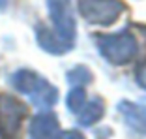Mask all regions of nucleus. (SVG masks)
Listing matches in <instances>:
<instances>
[{
  "label": "nucleus",
  "instance_id": "f257e3e1",
  "mask_svg": "<svg viewBox=\"0 0 146 139\" xmlns=\"http://www.w3.org/2000/svg\"><path fill=\"white\" fill-rule=\"evenodd\" d=\"M11 85L15 90L26 94L32 100V104L41 111H49L58 102V90L52 87L45 77L32 70H19L11 75Z\"/></svg>",
  "mask_w": 146,
  "mask_h": 139
},
{
  "label": "nucleus",
  "instance_id": "f03ea898",
  "mask_svg": "<svg viewBox=\"0 0 146 139\" xmlns=\"http://www.w3.org/2000/svg\"><path fill=\"white\" fill-rule=\"evenodd\" d=\"M101 57L112 66H124L131 62L137 55V39L131 32L122 30L116 34H101L96 38Z\"/></svg>",
  "mask_w": 146,
  "mask_h": 139
},
{
  "label": "nucleus",
  "instance_id": "7ed1b4c3",
  "mask_svg": "<svg viewBox=\"0 0 146 139\" xmlns=\"http://www.w3.org/2000/svg\"><path fill=\"white\" fill-rule=\"evenodd\" d=\"M49 17L54 26V34L62 43L73 47L75 43V34H77V25L71 11V2L69 0H47Z\"/></svg>",
  "mask_w": 146,
  "mask_h": 139
},
{
  "label": "nucleus",
  "instance_id": "20e7f679",
  "mask_svg": "<svg viewBox=\"0 0 146 139\" xmlns=\"http://www.w3.org/2000/svg\"><path fill=\"white\" fill-rule=\"evenodd\" d=\"M81 15L90 25L109 26L124 13L125 6L120 0H77Z\"/></svg>",
  "mask_w": 146,
  "mask_h": 139
},
{
  "label": "nucleus",
  "instance_id": "39448f33",
  "mask_svg": "<svg viewBox=\"0 0 146 139\" xmlns=\"http://www.w3.org/2000/svg\"><path fill=\"white\" fill-rule=\"evenodd\" d=\"M26 113H28V107L21 100L9 94H0V137H15Z\"/></svg>",
  "mask_w": 146,
  "mask_h": 139
},
{
  "label": "nucleus",
  "instance_id": "423d86ee",
  "mask_svg": "<svg viewBox=\"0 0 146 139\" xmlns=\"http://www.w3.org/2000/svg\"><path fill=\"white\" fill-rule=\"evenodd\" d=\"M30 139H58L60 137V124L54 113L41 111L30 122Z\"/></svg>",
  "mask_w": 146,
  "mask_h": 139
},
{
  "label": "nucleus",
  "instance_id": "0eeeda50",
  "mask_svg": "<svg viewBox=\"0 0 146 139\" xmlns=\"http://www.w3.org/2000/svg\"><path fill=\"white\" fill-rule=\"evenodd\" d=\"M118 111L131 130L146 135V105H139L133 102H120Z\"/></svg>",
  "mask_w": 146,
  "mask_h": 139
},
{
  "label": "nucleus",
  "instance_id": "6e6552de",
  "mask_svg": "<svg viewBox=\"0 0 146 139\" xmlns=\"http://www.w3.org/2000/svg\"><path fill=\"white\" fill-rule=\"evenodd\" d=\"M36 39H38L39 47H41L43 51L51 53V55H64V53H68L69 49H71L69 45L62 43L60 39L56 38V34H52L47 26H43V25L36 26Z\"/></svg>",
  "mask_w": 146,
  "mask_h": 139
},
{
  "label": "nucleus",
  "instance_id": "1a4fd4ad",
  "mask_svg": "<svg viewBox=\"0 0 146 139\" xmlns=\"http://www.w3.org/2000/svg\"><path fill=\"white\" fill-rule=\"evenodd\" d=\"M103 111H105L103 100L96 98V100H92L90 104H86L81 109V113L77 115V122L81 126H92V124H96L99 118L103 117Z\"/></svg>",
  "mask_w": 146,
  "mask_h": 139
},
{
  "label": "nucleus",
  "instance_id": "9d476101",
  "mask_svg": "<svg viewBox=\"0 0 146 139\" xmlns=\"http://www.w3.org/2000/svg\"><path fill=\"white\" fill-rule=\"evenodd\" d=\"M84 102H86V92L82 87H73L68 94V100H66V105L71 113L79 115L81 113V109L84 107Z\"/></svg>",
  "mask_w": 146,
  "mask_h": 139
},
{
  "label": "nucleus",
  "instance_id": "9b49d317",
  "mask_svg": "<svg viewBox=\"0 0 146 139\" xmlns=\"http://www.w3.org/2000/svg\"><path fill=\"white\" fill-rule=\"evenodd\" d=\"M68 83L71 85H88L92 83V72L86 66H75L73 70L68 72Z\"/></svg>",
  "mask_w": 146,
  "mask_h": 139
},
{
  "label": "nucleus",
  "instance_id": "f8f14e48",
  "mask_svg": "<svg viewBox=\"0 0 146 139\" xmlns=\"http://www.w3.org/2000/svg\"><path fill=\"white\" fill-rule=\"evenodd\" d=\"M135 77H137L139 87H142V88L146 90V60L139 64V68H137V74H135Z\"/></svg>",
  "mask_w": 146,
  "mask_h": 139
},
{
  "label": "nucleus",
  "instance_id": "ddd939ff",
  "mask_svg": "<svg viewBox=\"0 0 146 139\" xmlns=\"http://www.w3.org/2000/svg\"><path fill=\"white\" fill-rule=\"evenodd\" d=\"M58 139H84V135L79 134L77 130H69V132H64V134H60V137Z\"/></svg>",
  "mask_w": 146,
  "mask_h": 139
},
{
  "label": "nucleus",
  "instance_id": "4468645a",
  "mask_svg": "<svg viewBox=\"0 0 146 139\" xmlns=\"http://www.w3.org/2000/svg\"><path fill=\"white\" fill-rule=\"evenodd\" d=\"M8 4H9V0H0V11H6Z\"/></svg>",
  "mask_w": 146,
  "mask_h": 139
}]
</instances>
